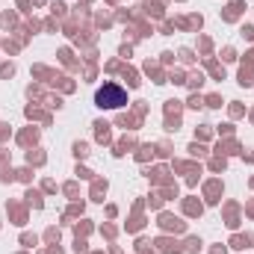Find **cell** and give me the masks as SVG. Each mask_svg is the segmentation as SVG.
<instances>
[{"label":"cell","mask_w":254,"mask_h":254,"mask_svg":"<svg viewBox=\"0 0 254 254\" xmlns=\"http://www.w3.org/2000/svg\"><path fill=\"white\" fill-rule=\"evenodd\" d=\"M95 101H98L101 107H110V110H119V107H125V104H127V95H125V89H119V86H113V83H107L104 89H98V95H95Z\"/></svg>","instance_id":"1"}]
</instances>
